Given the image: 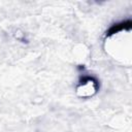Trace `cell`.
I'll list each match as a JSON object with an SVG mask.
<instances>
[{
    "label": "cell",
    "instance_id": "cell-1",
    "mask_svg": "<svg viewBox=\"0 0 132 132\" xmlns=\"http://www.w3.org/2000/svg\"><path fill=\"white\" fill-rule=\"evenodd\" d=\"M97 81L93 77H85L82 81L78 85L76 91L80 97H88L95 94L97 92Z\"/></svg>",
    "mask_w": 132,
    "mask_h": 132
}]
</instances>
